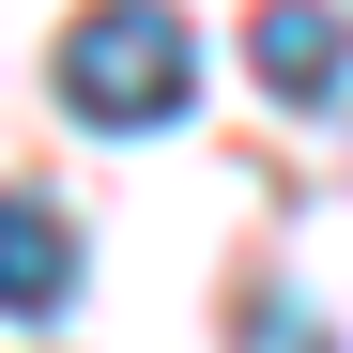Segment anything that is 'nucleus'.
I'll use <instances>...</instances> for the list:
<instances>
[{
  "mask_svg": "<svg viewBox=\"0 0 353 353\" xmlns=\"http://www.w3.org/2000/svg\"><path fill=\"white\" fill-rule=\"evenodd\" d=\"M46 77H62V123H92V139H169V123L200 108V46H185L169 0H92Z\"/></svg>",
  "mask_w": 353,
  "mask_h": 353,
  "instance_id": "f257e3e1",
  "label": "nucleus"
},
{
  "mask_svg": "<svg viewBox=\"0 0 353 353\" xmlns=\"http://www.w3.org/2000/svg\"><path fill=\"white\" fill-rule=\"evenodd\" d=\"M246 77L276 108H338L353 92V31L323 16V0H261V16H246Z\"/></svg>",
  "mask_w": 353,
  "mask_h": 353,
  "instance_id": "f03ea898",
  "label": "nucleus"
},
{
  "mask_svg": "<svg viewBox=\"0 0 353 353\" xmlns=\"http://www.w3.org/2000/svg\"><path fill=\"white\" fill-rule=\"evenodd\" d=\"M77 307V215L0 185V323H62Z\"/></svg>",
  "mask_w": 353,
  "mask_h": 353,
  "instance_id": "7ed1b4c3",
  "label": "nucleus"
},
{
  "mask_svg": "<svg viewBox=\"0 0 353 353\" xmlns=\"http://www.w3.org/2000/svg\"><path fill=\"white\" fill-rule=\"evenodd\" d=\"M230 353H338V323L307 307V292H261V307H246V338H230Z\"/></svg>",
  "mask_w": 353,
  "mask_h": 353,
  "instance_id": "20e7f679",
  "label": "nucleus"
}]
</instances>
